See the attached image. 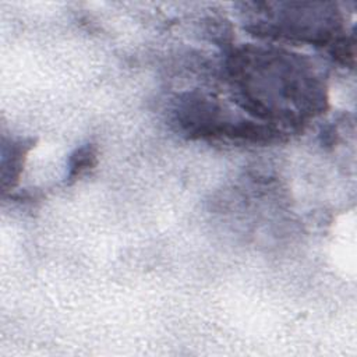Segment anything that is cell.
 Returning <instances> with one entry per match:
<instances>
[{
  "instance_id": "1",
  "label": "cell",
  "mask_w": 357,
  "mask_h": 357,
  "mask_svg": "<svg viewBox=\"0 0 357 357\" xmlns=\"http://www.w3.org/2000/svg\"><path fill=\"white\" fill-rule=\"evenodd\" d=\"M95 160H96V152L92 145H85L77 149L70 158L68 178L74 180L78 176H81L84 172H86L95 165Z\"/></svg>"
}]
</instances>
